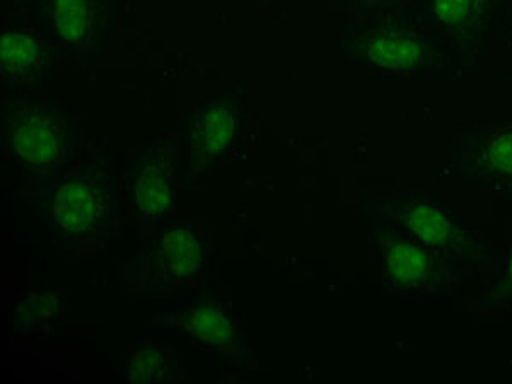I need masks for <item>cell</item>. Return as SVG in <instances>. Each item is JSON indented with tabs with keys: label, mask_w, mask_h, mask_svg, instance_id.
I'll return each mask as SVG.
<instances>
[{
	"label": "cell",
	"mask_w": 512,
	"mask_h": 384,
	"mask_svg": "<svg viewBox=\"0 0 512 384\" xmlns=\"http://www.w3.org/2000/svg\"><path fill=\"white\" fill-rule=\"evenodd\" d=\"M128 379L135 384L181 383L185 374L175 350L158 340H139L125 354Z\"/></svg>",
	"instance_id": "cell-15"
},
{
	"label": "cell",
	"mask_w": 512,
	"mask_h": 384,
	"mask_svg": "<svg viewBox=\"0 0 512 384\" xmlns=\"http://www.w3.org/2000/svg\"><path fill=\"white\" fill-rule=\"evenodd\" d=\"M2 147L23 192L40 187L69 168L81 147V132L69 110L40 93L2 99Z\"/></svg>",
	"instance_id": "cell-3"
},
{
	"label": "cell",
	"mask_w": 512,
	"mask_h": 384,
	"mask_svg": "<svg viewBox=\"0 0 512 384\" xmlns=\"http://www.w3.org/2000/svg\"><path fill=\"white\" fill-rule=\"evenodd\" d=\"M362 212H374L388 219L420 245L436 251L458 268L466 279L489 272L495 262L492 241L485 234L465 226L429 190H398L361 205Z\"/></svg>",
	"instance_id": "cell-4"
},
{
	"label": "cell",
	"mask_w": 512,
	"mask_h": 384,
	"mask_svg": "<svg viewBox=\"0 0 512 384\" xmlns=\"http://www.w3.org/2000/svg\"><path fill=\"white\" fill-rule=\"evenodd\" d=\"M64 53L35 24L6 26L0 36V77L7 94L40 93Z\"/></svg>",
	"instance_id": "cell-13"
},
{
	"label": "cell",
	"mask_w": 512,
	"mask_h": 384,
	"mask_svg": "<svg viewBox=\"0 0 512 384\" xmlns=\"http://www.w3.org/2000/svg\"><path fill=\"white\" fill-rule=\"evenodd\" d=\"M364 214L369 219L371 246L383 267L386 299H451L456 287L465 286V275L439 253L420 245L379 214Z\"/></svg>",
	"instance_id": "cell-7"
},
{
	"label": "cell",
	"mask_w": 512,
	"mask_h": 384,
	"mask_svg": "<svg viewBox=\"0 0 512 384\" xmlns=\"http://www.w3.org/2000/svg\"><path fill=\"white\" fill-rule=\"evenodd\" d=\"M439 178L512 198V113L495 122L468 123L454 137Z\"/></svg>",
	"instance_id": "cell-9"
},
{
	"label": "cell",
	"mask_w": 512,
	"mask_h": 384,
	"mask_svg": "<svg viewBox=\"0 0 512 384\" xmlns=\"http://www.w3.org/2000/svg\"><path fill=\"white\" fill-rule=\"evenodd\" d=\"M483 282L478 287L475 309L502 313L512 309V231L506 234V248L502 256H495L494 265L482 275Z\"/></svg>",
	"instance_id": "cell-16"
},
{
	"label": "cell",
	"mask_w": 512,
	"mask_h": 384,
	"mask_svg": "<svg viewBox=\"0 0 512 384\" xmlns=\"http://www.w3.org/2000/svg\"><path fill=\"white\" fill-rule=\"evenodd\" d=\"M52 234L53 245L70 255L103 250L122 231L120 202L115 192L110 154L70 164L57 178L23 192Z\"/></svg>",
	"instance_id": "cell-1"
},
{
	"label": "cell",
	"mask_w": 512,
	"mask_h": 384,
	"mask_svg": "<svg viewBox=\"0 0 512 384\" xmlns=\"http://www.w3.org/2000/svg\"><path fill=\"white\" fill-rule=\"evenodd\" d=\"M504 4L506 0H417L412 12L425 30L448 45L463 76L489 53Z\"/></svg>",
	"instance_id": "cell-12"
},
{
	"label": "cell",
	"mask_w": 512,
	"mask_h": 384,
	"mask_svg": "<svg viewBox=\"0 0 512 384\" xmlns=\"http://www.w3.org/2000/svg\"><path fill=\"white\" fill-rule=\"evenodd\" d=\"M350 12H395L412 9L417 0H347Z\"/></svg>",
	"instance_id": "cell-17"
},
{
	"label": "cell",
	"mask_w": 512,
	"mask_h": 384,
	"mask_svg": "<svg viewBox=\"0 0 512 384\" xmlns=\"http://www.w3.org/2000/svg\"><path fill=\"white\" fill-rule=\"evenodd\" d=\"M65 311L64 291L28 287L19 294L12 311V338L47 340L55 335V328Z\"/></svg>",
	"instance_id": "cell-14"
},
{
	"label": "cell",
	"mask_w": 512,
	"mask_h": 384,
	"mask_svg": "<svg viewBox=\"0 0 512 384\" xmlns=\"http://www.w3.org/2000/svg\"><path fill=\"white\" fill-rule=\"evenodd\" d=\"M246 89L234 86L195 108H187L176 130L178 178L183 190H197L222 164L231 163L248 142Z\"/></svg>",
	"instance_id": "cell-6"
},
{
	"label": "cell",
	"mask_w": 512,
	"mask_h": 384,
	"mask_svg": "<svg viewBox=\"0 0 512 384\" xmlns=\"http://www.w3.org/2000/svg\"><path fill=\"white\" fill-rule=\"evenodd\" d=\"M344 64L383 77L460 76L453 52L417 21L412 9L352 14L342 31Z\"/></svg>",
	"instance_id": "cell-2"
},
{
	"label": "cell",
	"mask_w": 512,
	"mask_h": 384,
	"mask_svg": "<svg viewBox=\"0 0 512 384\" xmlns=\"http://www.w3.org/2000/svg\"><path fill=\"white\" fill-rule=\"evenodd\" d=\"M152 323L164 330H173L185 342L214 352L219 357L222 371L227 369L239 374L260 367L246 342L233 303L222 296L217 287H210L181 311L152 318Z\"/></svg>",
	"instance_id": "cell-8"
},
{
	"label": "cell",
	"mask_w": 512,
	"mask_h": 384,
	"mask_svg": "<svg viewBox=\"0 0 512 384\" xmlns=\"http://www.w3.org/2000/svg\"><path fill=\"white\" fill-rule=\"evenodd\" d=\"M214 243L209 227L193 217H171L147 234L123 270V284L139 296L168 297L204 284Z\"/></svg>",
	"instance_id": "cell-5"
},
{
	"label": "cell",
	"mask_w": 512,
	"mask_h": 384,
	"mask_svg": "<svg viewBox=\"0 0 512 384\" xmlns=\"http://www.w3.org/2000/svg\"><path fill=\"white\" fill-rule=\"evenodd\" d=\"M178 188L176 135L135 149L123 175L122 192L142 238L175 217Z\"/></svg>",
	"instance_id": "cell-10"
},
{
	"label": "cell",
	"mask_w": 512,
	"mask_h": 384,
	"mask_svg": "<svg viewBox=\"0 0 512 384\" xmlns=\"http://www.w3.org/2000/svg\"><path fill=\"white\" fill-rule=\"evenodd\" d=\"M12 6L18 11L33 12V6H35V0H11Z\"/></svg>",
	"instance_id": "cell-18"
},
{
	"label": "cell",
	"mask_w": 512,
	"mask_h": 384,
	"mask_svg": "<svg viewBox=\"0 0 512 384\" xmlns=\"http://www.w3.org/2000/svg\"><path fill=\"white\" fill-rule=\"evenodd\" d=\"M33 24L65 60L91 69L110 45L115 7L111 0H35Z\"/></svg>",
	"instance_id": "cell-11"
}]
</instances>
